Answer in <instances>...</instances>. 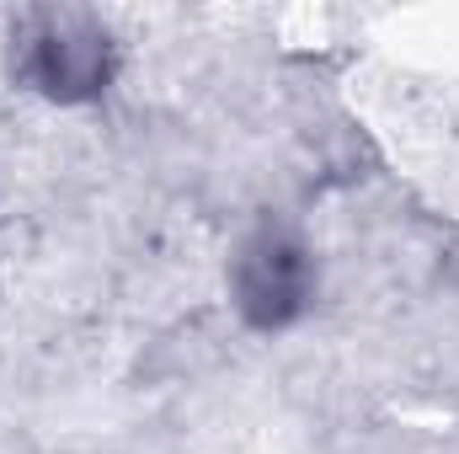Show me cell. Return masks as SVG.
<instances>
[{
  "instance_id": "obj_1",
  "label": "cell",
  "mask_w": 459,
  "mask_h": 454,
  "mask_svg": "<svg viewBox=\"0 0 459 454\" xmlns=\"http://www.w3.org/2000/svg\"><path fill=\"white\" fill-rule=\"evenodd\" d=\"M22 75L54 102H86L113 75V43L86 11H32L22 27Z\"/></svg>"
},
{
  "instance_id": "obj_2",
  "label": "cell",
  "mask_w": 459,
  "mask_h": 454,
  "mask_svg": "<svg viewBox=\"0 0 459 454\" xmlns=\"http://www.w3.org/2000/svg\"><path fill=\"white\" fill-rule=\"evenodd\" d=\"M235 305L262 332L289 327L310 305V257H305V246L278 235V230H262L256 240H246L240 257H235Z\"/></svg>"
}]
</instances>
